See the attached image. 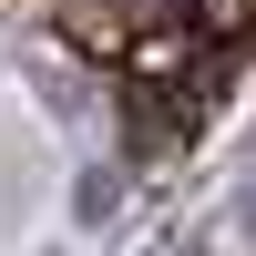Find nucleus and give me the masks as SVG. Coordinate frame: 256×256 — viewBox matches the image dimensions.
<instances>
[{
    "label": "nucleus",
    "instance_id": "nucleus-1",
    "mask_svg": "<svg viewBox=\"0 0 256 256\" xmlns=\"http://www.w3.org/2000/svg\"><path fill=\"white\" fill-rule=\"evenodd\" d=\"M195 31H205V41H216V52H226V62H236V52H246V41H256V0H195Z\"/></svg>",
    "mask_w": 256,
    "mask_h": 256
},
{
    "label": "nucleus",
    "instance_id": "nucleus-2",
    "mask_svg": "<svg viewBox=\"0 0 256 256\" xmlns=\"http://www.w3.org/2000/svg\"><path fill=\"white\" fill-rule=\"evenodd\" d=\"M123 31H164V20H195V0H102Z\"/></svg>",
    "mask_w": 256,
    "mask_h": 256
}]
</instances>
